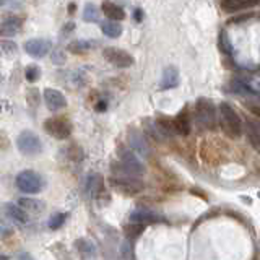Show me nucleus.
Listing matches in <instances>:
<instances>
[{"instance_id": "f257e3e1", "label": "nucleus", "mask_w": 260, "mask_h": 260, "mask_svg": "<svg viewBox=\"0 0 260 260\" xmlns=\"http://www.w3.org/2000/svg\"><path fill=\"white\" fill-rule=\"evenodd\" d=\"M219 122L224 134L231 138H239L242 134V120L238 116V112L230 103L219 104Z\"/></svg>"}, {"instance_id": "f03ea898", "label": "nucleus", "mask_w": 260, "mask_h": 260, "mask_svg": "<svg viewBox=\"0 0 260 260\" xmlns=\"http://www.w3.org/2000/svg\"><path fill=\"white\" fill-rule=\"evenodd\" d=\"M16 148L24 156H36V154L43 151V143H41V138L32 130H23L16 137Z\"/></svg>"}, {"instance_id": "7ed1b4c3", "label": "nucleus", "mask_w": 260, "mask_h": 260, "mask_svg": "<svg viewBox=\"0 0 260 260\" xmlns=\"http://www.w3.org/2000/svg\"><path fill=\"white\" fill-rule=\"evenodd\" d=\"M116 173L124 176L140 177L145 173V166L142 165V161L137 158V154L132 150H120V165Z\"/></svg>"}, {"instance_id": "20e7f679", "label": "nucleus", "mask_w": 260, "mask_h": 260, "mask_svg": "<svg viewBox=\"0 0 260 260\" xmlns=\"http://www.w3.org/2000/svg\"><path fill=\"white\" fill-rule=\"evenodd\" d=\"M16 187H18L23 193L35 195L43 190L44 182H43V177L38 173L26 169V171H21V173L16 176Z\"/></svg>"}, {"instance_id": "39448f33", "label": "nucleus", "mask_w": 260, "mask_h": 260, "mask_svg": "<svg viewBox=\"0 0 260 260\" xmlns=\"http://www.w3.org/2000/svg\"><path fill=\"white\" fill-rule=\"evenodd\" d=\"M195 117L197 122L205 128H215L216 125V111L215 106L207 98H199L195 103Z\"/></svg>"}, {"instance_id": "423d86ee", "label": "nucleus", "mask_w": 260, "mask_h": 260, "mask_svg": "<svg viewBox=\"0 0 260 260\" xmlns=\"http://www.w3.org/2000/svg\"><path fill=\"white\" fill-rule=\"evenodd\" d=\"M44 130L59 140H65L72 134V124L65 117H49L44 120Z\"/></svg>"}, {"instance_id": "0eeeda50", "label": "nucleus", "mask_w": 260, "mask_h": 260, "mask_svg": "<svg viewBox=\"0 0 260 260\" xmlns=\"http://www.w3.org/2000/svg\"><path fill=\"white\" fill-rule=\"evenodd\" d=\"M103 57L114 67L119 69H128L134 65V57L127 51H122L119 47H106L103 51Z\"/></svg>"}, {"instance_id": "6e6552de", "label": "nucleus", "mask_w": 260, "mask_h": 260, "mask_svg": "<svg viewBox=\"0 0 260 260\" xmlns=\"http://www.w3.org/2000/svg\"><path fill=\"white\" fill-rule=\"evenodd\" d=\"M111 184L114 189H117L119 192L125 195H135L143 189V184L138 181V177L124 176V174H119V177H112Z\"/></svg>"}, {"instance_id": "1a4fd4ad", "label": "nucleus", "mask_w": 260, "mask_h": 260, "mask_svg": "<svg viewBox=\"0 0 260 260\" xmlns=\"http://www.w3.org/2000/svg\"><path fill=\"white\" fill-rule=\"evenodd\" d=\"M51 41L47 39H41V38H36V39H29L24 43V51L26 54H29L31 57H35V59H43L49 54L51 51Z\"/></svg>"}, {"instance_id": "9d476101", "label": "nucleus", "mask_w": 260, "mask_h": 260, "mask_svg": "<svg viewBox=\"0 0 260 260\" xmlns=\"http://www.w3.org/2000/svg\"><path fill=\"white\" fill-rule=\"evenodd\" d=\"M128 143H130V148H132L134 153L142 154L145 158L150 156V145L140 130H135V128L128 130Z\"/></svg>"}, {"instance_id": "9b49d317", "label": "nucleus", "mask_w": 260, "mask_h": 260, "mask_svg": "<svg viewBox=\"0 0 260 260\" xmlns=\"http://www.w3.org/2000/svg\"><path fill=\"white\" fill-rule=\"evenodd\" d=\"M44 103L49 111L57 112L67 108V98H65L59 89L54 88H46L44 89Z\"/></svg>"}, {"instance_id": "f8f14e48", "label": "nucleus", "mask_w": 260, "mask_h": 260, "mask_svg": "<svg viewBox=\"0 0 260 260\" xmlns=\"http://www.w3.org/2000/svg\"><path fill=\"white\" fill-rule=\"evenodd\" d=\"M128 221L145 226V224H154V223L161 221V216L158 213H154V211L150 208H135L132 213H130Z\"/></svg>"}, {"instance_id": "ddd939ff", "label": "nucleus", "mask_w": 260, "mask_h": 260, "mask_svg": "<svg viewBox=\"0 0 260 260\" xmlns=\"http://www.w3.org/2000/svg\"><path fill=\"white\" fill-rule=\"evenodd\" d=\"M2 210H4V213H5V216L8 218V219H12L13 223H16V224H26L28 221H29V216H28V213L24 211L20 205H15V203H4V207H2Z\"/></svg>"}, {"instance_id": "4468645a", "label": "nucleus", "mask_w": 260, "mask_h": 260, "mask_svg": "<svg viewBox=\"0 0 260 260\" xmlns=\"http://www.w3.org/2000/svg\"><path fill=\"white\" fill-rule=\"evenodd\" d=\"M173 128L174 132H177L179 135H189L190 134V116L189 111L182 109L177 114L176 119L173 120Z\"/></svg>"}, {"instance_id": "2eb2a0df", "label": "nucleus", "mask_w": 260, "mask_h": 260, "mask_svg": "<svg viewBox=\"0 0 260 260\" xmlns=\"http://www.w3.org/2000/svg\"><path fill=\"white\" fill-rule=\"evenodd\" d=\"M258 4V0H221V8L228 13L241 12L246 8H252Z\"/></svg>"}, {"instance_id": "dca6fc26", "label": "nucleus", "mask_w": 260, "mask_h": 260, "mask_svg": "<svg viewBox=\"0 0 260 260\" xmlns=\"http://www.w3.org/2000/svg\"><path fill=\"white\" fill-rule=\"evenodd\" d=\"M23 26V20L20 16H8L0 24V32L2 36H15Z\"/></svg>"}, {"instance_id": "f3484780", "label": "nucleus", "mask_w": 260, "mask_h": 260, "mask_svg": "<svg viewBox=\"0 0 260 260\" xmlns=\"http://www.w3.org/2000/svg\"><path fill=\"white\" fill-rule=\"evenodd\" d=\"M179 85V70L173 65L165 69L162 72V78H161V83H159V89H171V88H176Z\"/></svg>"}, {"instance_id": "a211bd4d", "label": "nucleus", "mask_w": 260, "mask_h": 260, "mask_svg": "<svg viewBox=\"0 0 260 260\" xmlns=\"http://www.w3.org/2000/svg\"><path fill=\"white\" fill-rule=\"evenodd\" d=\"M101 10L112 21H122V20L125 18V12L122 10V8L117 4L111 2V0H104L103 5H101Z\"/></svg>"}, {"instance_id": "6ab92c4d", "label": "nucleus", "mask_w": 260, "mask_h": 260, "mask_svg": "<svg viewBox=\"0 0 260 260\" xmlns=\"http://www.w3.org/2000/svg\"><path fill=\"white\" fill-rule=\"evenodd\" d=\"M86 190L93 199H98L104 192V179L101 174H91L86 181Z\"/></svg>"}, {"instance_id": "aec40b11", "label": "nucleus", "mask_w": 260, "mask_h": 260, "mask_svg": "<svg viewBox=\"0 0 260 260\" xmlns=\"http://www.w3.org/2000/svg\"><path fill=\"white\" fill-rule=\"evenodd\" d=\"M18 205L26 211V213H41L46 208V203L41 202L38 199H31V197H21L18 200Z\"/></svg>"}, {"instance_id": "412c9836", "label": "nucleus", "mask_w": 260, "mask_h": 260, "mask_svg": "<svg viewBox=\"0 0 260 260\" xmlns=\"http://www.w3.org/2000/svg\"><path fill=\"white\" fill-rule=\"evenodd\" d=\"M218 49L221 51V54H224L228 57H231L234 54V46L224 29L219 31V35H218Z\"/></svg>"}, {"instance_id": "4be33fe9", "label": "nucleus", "mask_w": 260, "mask_h": 260, "mask_svg": "<svg viewBox=\"0 0 260 260\" xmlns=\"http://www.w3.org/2000/svg\"><path fill=\"white\" fill-rule=\"evenodd\" d=\"M101 31L104 32L108 38H112V39H116L122 35V31H124V28H122V24L117 23V21H104L101 23Z\"/></svg>"}, {"instance_id": "5701e85b", "label": "nucleus", "mask_w": 260, "mask_h": 260, "mask_svg": "<svg viewBox=\"0 0 260 260\" xmlns=\"http://www.w3.org/2000/svg\"><path fill=\"white\" fill-rule=\"evenodd\" d=\"M67 49H69V52L75 54V55H83L91 49V43H88L85 39H75L67 46Z\"/></svg>"}, {"instance_id": "b1692460", "label": "nucleus", "mask_w": 260, "mask_h": 260, "mask_svg": "<svg viewBox=\"0 0 260 260\" xmlns=\"http://www.w3.org/2000/svg\"><path fill=\"white\" fill-rule=\"evenodd\" d=\"M75 246L78 247V254L83 257V258H89V257H93L96 254V250H94V244L91 241H88V239H80L75 242Z\"/></svg>"}, {"instance_id": "393cba45", "label": "nucleus", "mask_w": 260, "mask_h": 260, "mask_svg": "<svg viewBox=\"0 0 260 260\" xmlns=\"http://www.w3.org/2000/svg\"><path fill=\"white\" fill-rule=\"evenodd\" d=\"M247 138L250 145L254 146L255 150H258V124L257 122L247 120Z\"/></svg>"}, {"instance_id": "a878e982", "label": "nucleus", "mask_w": 260, "mask_h": 260, "mask_svg": "<svg viewBox=\"0 0 260 260\" xmlns=\"http://www.w3.org/2000/svg\"><path fill=\"white\" fill-rule=\"evenodd\" d=\"M67 218L69 215L67 213H54L51 218H49V230H60V228L67 223Z\"/></svg>"}, {"instance_id": "bb28decb", "label": "nucleus", "mask_w": 260, "mask_h": 260, "mask_svg": "<svg viewBox=\"0 0 260 260\" xmlns=\"http://www.w3.org/2000/svg\"><path fill=\"white\" fill-rule=\"evenodd\" d=\"M98 18H100V10L96 8V5L86 4L85 10H83V20L86 23H93V21H98Z\"/></svg>"}, {"instance_id": "cd10ccee", "label": "nucleus", "mask_w": 260, "mask_h": 260, "mask_svg": "<svg viewBox=\"0 0 260 260\" xmlns=\"http://www.w3.org/2000/svg\"><path fill=\"white\" fill-rule=\"evenodd\" d=\"M24 78H26L29 83H35V81L41 78V69L38 65H29V67H26V70H24Z\"/></svg>"}, {"instance_id": "c85d7f7f", "label": "nucleus", "mask_w": 260, "mask_h": 260, "mask_svg": "<svg viewBox=\"0 0 260 260\" xmlns=\"http://www.w3.org/2000/svg\"><path fill=\"white\" fill-rule=\"evenodd\" d=\"M26 101H28V104L31 106L32 109H35L36 106L39 104L41 98H39V91H38L36 88H31V89H28V94H26Z\"/></svg>"}, {"instance_id": "c756f323", "label": "nucleus", "mask_w": 260, "mask_h": 260, "mask_svg": "<svg viewBox=\"0 0 260 260\" xmlns=\"http://www.w3.org/2000/svg\"><path fill=\"white\" fill-rule=\"evenodd\" d=\"M52 62L55 65H62L65 62V52L62 51V49H54V52H52Z\"/></svg>"}, {"instance_id": "7c9ffc66", "label": "nucleus", "mask_w": 260, "mask_h": 260, "mask_svg": "<svg viewBox=\"0 0 260 260\" xmlns=\"http://www.w3.org/2000/svg\"><path fill=\"white\" fill-rule=\"evenodd\" d=\"M2 49L7 54H12V52L16 51V44L12 43V41H2Z\"/></svg>"}, {"instance_id": "2f4dec72", "label": "nucleus", "mask_w": 260, "mask_h": 260, "mask_svg": "<svg viewBox=\"0 0 260 260\" xmlns=\"http://www.w3.org/2000/svg\"><path fill=\"white\" fill-rule=\"evenodd\" d=\"M250 18H254V13H249V15H242V16H238V18H233V20H230V23H242V21H249Z\"/></svg>"}, {"instance_id": "473e14b6", "label": "nucleus", "mask_w": 260, "mask_h": 260, "mask_svg": "<svg viewBox=\"0 0 260 260\" xmlns=\"http://www.w3.org/2000/svg\"><path fill=\"white\" fill-rule=\"evenodd\" d=\"M94 108H96V111H98V112H103V111L108 109V103L101 100V101H98V103H96Z\"/></svg>"}, {"instance_id": "72a5a7b5", "label": "nucleus", "mask_w": 260, "mask_h": 260, "mask_svg": "<svg viewBox=\"0 0 260 260\" xmlns=\"http://www.w3.org/2000/svg\"><path fill=\"white\" fill-rule=\"evenodd\" d=\"M134 18H135L137 23H140L143 20V10H142V8H137V10L134 12Z\"/></svg>"}, {"instance_id": "f704fd0d", "label": "nucleus", "mask_w": 260, "mask_h": 260, "mask_svg": "<svg viewBox=\"0 0 260 260\" xmlns=\"http://www.w3.org/2000/svg\"><path fill=\"white\" fill-rule=\"evenodd\" d=\"M16 260H36V258L31 254H28V252H21V254H18V257H16Z\"/></svg>"}, {"instance_id": "c9c22d12", "label": "nucleus", "mask_w": 260, "mask_h": 260, "mask_svg": "<svg viewBox=\"0 0 260 260\" xmlns=\"http://www.w3.org/2000/svg\"><path fill=\"white\" fill-rule=\"evenodd\" d=\"M70 13H73V12H75V4H70V10H69Z\"/></svg>"}, {"instance_id": "e433bc0d", "label": "nucleus", "mask_w": 260, "mask_h": 260, "mask_svg": "<svg viewBox=\"0 0 260 260\" xmlns=\"http://www.w3.org/2000/svg\"><path fill=\"white\" fill-rule=\"evenodd\" d=\"M0 260H8V255H5V254H0Z\"/></svg>"}, {"instance_id": "4c0bfd02", "label": "nucleus", "mask_w": 260, "mask_h": 260, "mask_svg": "<svg viewBox=\"0 0 260 260\" xmlns=\"http://www.w3.org/2000/svg\"><path fill=\"white\" fill-rule=\"evenodd\" d=\"M0 111H2V104H0Z\"/></svg>"}, {"instance_id": "58836bf2", "label": "nucleus", "mask_w": 260, "mask_h": 260, "mask_svg": "<svg viewBox=\"0 0 260 260\" xmlns=\"http://www.w3.org/2000/svg\"><path fill=\"white\" fill-rule=\"evenodd\" d=\"M0 81H2V80H0Z\"/></svg>"}]
</instances>
